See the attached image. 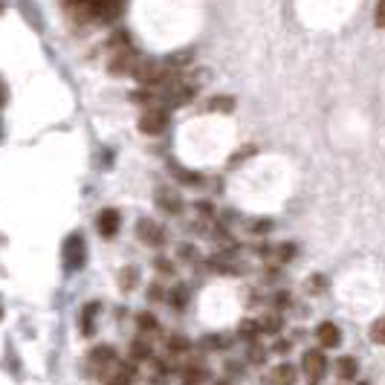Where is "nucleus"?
Returning <instances> with one entry per match:
<instances>
[{"mask_svg":"<svg viewBox=\"0 0 385 385\" xmlns=\"http://www.w3.org/2000/svg\"><path fill=\"white\" fill-rule=\"evenodd\" d=\"M84 258H87V247H84V238L82 232H73L67 240H64V266L70 273H79L84 266Z\"/></svg>","mask_w":385,"mask_h":385,"instance_id":"f257e3e1","label":"nucleus"},{"mask_svg":"<svg viewBox=\"0 0 385 385\" xmlns=\"http://www.w3.org/2000/svg\"><path fill=\"white\" fill-rule=\"evenodd\" d=\"M87 362H90V368L96 371V374H108V371H113L116 368V351L110 348V345H99V348H93L90 351V356H87Z\"/></svg>","mask_w":385,"mask_h":385,"instance_id":"f03ea898","label":"nucleus"},{"mask_svg":"<svg viewBox=\"0 0 385 385\" xmlns=\"http://www.w3.org/2000/svg\"><path fill=\"white\" fill-rule=\"evenodd\" d=\"M165 125H169V113H165L162 108H148L142 113V119H139V131L157 136V134L165 131Z\"/></svg>","mask_w":385,"mask_h":385,"instance_id":"7ed1b4c3","label":"nucleus"},{"mask_svg":"<svg viewBox=\"0 0 385 385\" xmlns=\"http://www.w3.org/2000/svg\"><path fill=\"white\" fill-rule=\"evenodd\" d=\"M119 223H122V217H119L116 209H101L99 217H96V229H99L101 238H113V235H116Z\"/></svg>","mask_w":385,"mask_h":385,"instance_id":"20e7f679","label":"nucleus"},{"mask_svg":"<svg viewBox=\"0 0 385 385\" xmlns=\"http://www.w3.org/2000/svg\"><path fill=\"white\" fill-rule=\"evenodd\" d=\"M301 362H304V374L310 377L313 382H319V380L325 377V371H327V359H325L322 353H319V351H307Z\"/></svg>","mask_w":385,"mask_h":385,"instance_id":"39448f33","label":"nucleus"},{"mask_svg":"<svg viewBox=\"0 0 385 385\" xmlns=\"http://www.w3.org/2000/svg\"><path fill=\"white\" fill-rule=\"evenodd\" d=\"M136 235L142 238L148 247H162V243H165L162 226H157L153 221H139V223H136Z\"/></svg>","mask_w":385,"mask_h":385,"instance_id":"423d86ee","label":"nucleus"},{"mask_svg":"<svg viewBox=\"0 0 385 385\" xmlns=\"http://www.w3.org/2000/svg\"><path fill=\"white\" fill-rule=\"evenodd\" d=\"M316 339L325 345V348H336V345L342 342V330L333 325V322H325V325H319L316 327Z\"/></svg>","mask_w":385,"mask_h":385,"instance_id":"0eeeda50","label":"nucleus"},{"mask_svg":"<svg viewBox=\"0 0 385 385\" xmlns=\"http://www.w3.org/2000/svg\"><path fill=\"white\" fill-rule=\"evenodd\" d=\"M269 385H296V368L287 365V362L273 368V374H269Z\"/></svg>","mask_w":385,"mask_h":385,"instance_id":"6e6552de","label":"nucleus"},{"mask_svg":"<svg viewBox=\"0 0 385 385\" xmlns=\"http://www.w3.org/2000/svg\"><path fill=\"white\" fill-rule=\"evenodd\" d=\"M333 368H336V374H339L342 380H353V377H356V371H359V365H356V359H353V356H339Z\"/></svg>","mask_w":385,"mask_h":385,"instance_id":"1a4fd4ad","label":"nucleus"},{"mask_svg":"<svg viewBox=\"0 0 385 385\" xmlns=\"http://www.w3.org/2000/svg\"><path fill=\"white\" fill-rule=\"evenodd\" d=\"M157 203H160V209L171 212V214H177V212H179V200L171 195V191H160V195H157Z\"/></svg>","mask_w":385,"mask_h":385,"instance_id":"9d476101","label":"nucleus"},{"mask_svg":"<svg viewBox=\"0 0 385 385\" xmlns=\"http://www.w3.org/2000/svg\"><path fill=\"white\" fill-rule=\"evenodd\" d=\"M96 310H99V304H87L84 310H82V330L87 333H93V316H96Z\"/></svg>","mask_w":385,"mask_h":385,"instance_id":"9b49d317","label":"nucleus"},{"mask_svg":"<svg viewBox=\"0 0 385 385\" xmlns=\"http://www.w3.org/2000/svg\"><path fill=\"white\" fill-rule=\"evenodd\" d=\"M371 339L377 345H385V316H380L374 325H371Z\"/></svg>","mask_w":385,"mask_h":385,"instance_id":"f8f14e48","label":"nucleus"},{"mask_svg":"<svg viewBox=\"0 0 385 385\" xmlns=\"http://www.w3.org/2000/svg\"><path fill=\"white\" fill-rule=\"evenodd\" d=\"M131 353H134L136 359H145V356L151 353V348H148V342H145V339H136V342L131 345Z\"/></svg>","mask_w":385,"mask_h":385,"instance_id":"ddd939ff","label":"nucleus"},{"mask_svg":"<svg viewBox=\"0 0 385 385\" xmlns=\"http://www.w3.org/2000/svg\"><path fill=\"white\" fill-rule=\"evenodd\" d=\"M136 322H139V327H142V330H157V319H153L151 313H139Z\"/></svg>","mask_w":385,"mask_h":385,"instance_id":"4468645a","label":"nucleus"},{"mask_svg":"<svg viewBox=\"0 0 385 385\" xmlns=\"http://www.w3.org/2000/svg\"><path fill=\"white\" fill-rule=\"evenodd\" d=\"M374 23L380 29H385V0H377V12H374Z\"/></svg>","mask_w":385,"mask_h":385,"instance_id":"2eb2a0df","label":"nucleus"},{"mask_svg":"<svg viewBox=\"0 0 385 385\" xmlns=\"http://www.w3.org/2000/svg\"><path fill=\"white\" fill-rule=\"evenodd\" d=\"M134 281H136V269H134V266H127L125 273H122V287H125V290H131V287H134Z\"/></svg>","mask_w":385,"mask_h":385,"instance_id":"dca6fc26","label":"nucleus"},{"mask_svg":"<svg viewBox=\"0 0 385 385\" xmlns=\"http://www.w3.org/2000/svg\"><path fill=\"white\" fill-rule=\"evenodd\" d=\"M157 269H160V273H171V264L160 258V261H157Z\"/></svg>","mask_w":385,"mask_h":385,"instance_id":"f3484780","label":"nucleus"},{"mask_svg":"<svg viewBox=\"0 0 385 385\" xmlns=\"http://www.w3.org/2000/svg\"><path fill=\"white\" fill-rule=\"evenodd\" d=\"M0 105H6V90H3V84H0Z\"/></svg>","mask_w":385,"mask_h":385,"instance_id":"a211bd4d","label":"nucleus"},{"mask_svg":"<svg viewBox=\"0 0 385 385\" xmlns=\"http://www.w3.org/2000/svg\"><path fill=\"white\" fill-rule=\"evenodd\" d=\"M0 316H3V313H0Z\"/></svg>","mask_w":385,"mask_h":385,"instance_id":"6ab92c4d","label":"nucleus"}]
</instances>
